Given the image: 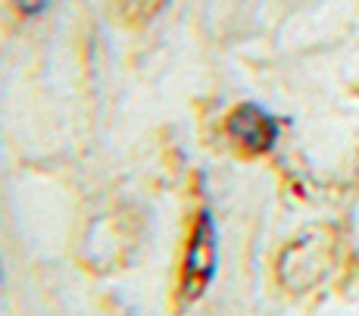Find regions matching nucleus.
I'll return each mask as SVG.
<instances>
[{"label":"nucleus","instance_id":"7ed1b4c3","mask_svg":"<svg viewBox=\"0 0 359 316\" xmlns=\"http://www.w3.org/2000/svg\"><path fill=\"white\" fill-rule=\"evenodd\" d=\"M325 266H328V244H322L319 238H300L285 251L278 272L287 288L303 291V288L316 285L322 279Z\"/></svg>","mask_w":359,"mask_h":316},{"label":"nucleus","instance_id":"f257e3e1","mask_svg":"<svg viewBox=\"0 0 359 316\" xmlns=\"http://www.w3.org/2000/svg\"><path fill=\"white\" fill-rule=\"evenodd\" d=\"M219 272V232L210 210H197L191 223V235L182 254V272H178V301L182 307L197 304L212 285Z\"/></svg>","mask_w":359,"mask_h":316},{"label":"nucleus","instance_id":"20e7f679","mask_svg":"<svg viewBox=\"0 0 359 316\" xmlns=\"http://www.w3.org/2000/svg\"><path fill=\"white\" fill-rule=\"evenodd\" d=\"M165 0H119V10L128 22H150Z\"/></svg>","mask_w":359,"mask_h":316},{"label":"nucleus","instance_id":"f03ea898","mask_svg":"<svg viewBox=\"0 0 359 316\" xmlns=\"http://www.w3.org/2000/svg\"><path fill=\"white\" fill-rule=\"evenodd\" d=\"M225 135L241 154L259 157L269 154L278 141V122L272 113H266L257 104H241L225 116Z\"/></svg>","mask_w":359,"mask_h":316}]
</instances>
